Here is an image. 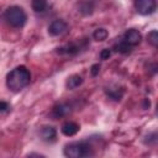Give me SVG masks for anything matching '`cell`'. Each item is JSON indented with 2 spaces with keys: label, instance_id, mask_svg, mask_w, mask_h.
Listing matches in <instances>:
<instances>
[{
  "label": "cell",
  "instance_id": "obj_1",
  "mask_svg": "<svg viewBox=\"0 0 158 158\" xmlns=\"http://www.w3.org/2000/svg\"><path fill=\"white\" fill-rule=\"evenodd\" d=\"M30 80H31L30 70L23 65H19L6 75V86L11 91H20L21 89H23L30 84Z\"/></svg>",
  "mask_w": 158,
  "mask_h": 158
},
{
  "label": "cell",
  "instance_id": "obj_2",
  "mask_svg": "<svg viewBox=\"0 0 158 158\" xmlns=\"http://www.w3.org/2000/svg\"><path fill=\"white\" fill-rule=\"evenodd\" d=\"M63 153L68 158H83L93 156V149L91 146L85 142H72L65 144Z\"/></svg>",
  "mask_w": 158,
  "mask_h": 158
},
{
  "label": "cell",
  "instance_id": "obj_3",
  "mask_svg": "<svg viewBox=\"0 0 158 158\" xmlns=\"http://www.w3.org/2000/svg\"><path fill=\"white\" fill-rule=\"evenodd\" d=\"M4 16H5V20L7 21V23L15 28L22 27L27 20V15H26L25 10L20 6H16V5L7 7Z\"/></svg>",
  "mask_w": 158,
  "mask_h": 158
},
{
  "label": "cell",
  "instance_id": "obj_4",
  "mask_svg": "<svg viewBox=\"0 0 158 158\" xmlns=\"http://www.w3.org/2000/svg\"><path fill=\"white\" fill-rule=\"evenodd\" d=\"M135 7L141 15H151L156 11V0H135Z\"/></svg>",
  "mask_w": 158,
  "mask_h": 158
},
{
  "label": "cell",
  "instance_id": "obj_5",
  "mask_svg": "<svg viewBox=\"0 0 158 158\" xmlns=\"http://www.w3.org/2000/svg\"><path fill=\"white\" fill-rule=\"evenodd\" d=\"M68 30V23L64 20H54L48 26V33L51 36H60Z\"/></svg>",
  "mask_w": 158,
  "mask_h": 158
},
{
  "label": "cell",
  "instance_id": "obj_6",
  "mask_svg": "<svg viewBox=\"0 0 158 158\" xmlns=\"http://www.w3.org/2000/svg\"><path fill=\"white\" fill-rule=\"evenodd\" d=\"M141 40H142V35H141V32H139L138 30H136V28H130V30H127V31L125 32V35H123V41H125L127 44H130L131 47H135V46L139 44Z\"/></svg>",
  "mask_w": 158,
  "mask_h": 158
},
{
  "label": "cell",
  "instance_id": "obj_7",
  "mask_svg": "<svg viewBox=\"0 0 158 158\" xmlns=\"http://www.w3.org/2000/svg\"><path fill=\"white\" fill-rule=\"evenodd\" d=\"M70 111H72V106H70L69 104L62 102V104H58V105H56V106L52 109V112H51V115H52L54 118H59V117L67 116V115H68Z\"/></svg>",
  "mask_w": 158,
  "mask_h": 158
},
{
  "label": "cell",
  "instance_id": "obj_8",
  "mask_svg": "<svg viewBox=\"0 0 158 158\" xmlns=\"http://www.w3.org/2000/svg\"><path fill=\"white\" fill-rule=\"evenodd\" d=\"M40 136L44 142H54L57 137V131L53 126H43L40 131Z\"/></svg>",
  "mask_w": 158,
  "mask_h": 158
},
{
  "label": "cell",
  "instance_id": "obj_9",
  "mask_svg": "<svg viewBox=\"0 0 158 158\" xmlns=\"http://www.w3.org/2000/svg\"><path fill=\"white\" fill-rule=\"evenodd\" d=\"M60 130H62V133H63L64 136H67V137H72V136H74V135L80 130V127H79L78 123L72 122V121H68V122L63 123V126H62Z\"/></svg>",
  "mask_w": 158,
  "mask_h": 158
},
{
  "label": "cell",
  "instance_id": "obj_10",
  "mask_svg": "<svg viewBox=\"0 0 158 158\" xmlns=\"http://www.w3.org/2000/svg\"><path fill=\"white\" fill-rule=\"evenodd\" d=\"M81 84H83V78H81V75H79V74H73V75H70V77L67 79V81H65V86H67L68 89H70V90H73V89L80 86Z\"/></svg>",
  "mask_w": 158,
  "mask_h": 158
},
{
  "label": "cell",
  "instance_id": "obj_11",
  "mask_svg": "<svg viewBox=\"0 0 158 158\" xmlns=\"http://www.w3.org/2000/svg\"><path fill=\"white\" fill-rule=\"evenodd\" d=\"M106 94H107V96H109L110 99L118 101V100H121V98H122V95H123V89H121V88H118V86L107 88Z\"/></svg>",
  "mask_w": 158,
  "mask_h": 158
},
{
  "label": "cell",
  "instance_id": "obj_12",
  "mask_svg": "<svg viewBox=\"0 0 158 158\" xmlns=\"http://www.w3.org/2000/svg\"><path fill=\"white\" fill-rule=\"evenodd\" d=\"M31 6L35 12H43L47 9V0H32Z\"/></svg>",
  "mask_w": 158,
  "mask_h": 158
},
{
  "label": "cell",
  "instance_id": "obj_13",
  "mask_svg": "<svg viewBox=\"0 0 158 158\" xmlns=\"http://www.w3.org/2000/svg\"><path fill=\"white\" fill-rule=\"evenodd\" d=\"M107 36H109V32H107L105 28H102V27L96 28V30L94 31V33H93L94 40H95V41H99V42L105 41V40L107 38Z\"/></svg>",
  "mask_w": 158,
  "mask_h": 158
},
{
  "label": "cell",
  "instance_id": "obj_14",
  "mask_svg": "<svg viewBox=\"0 0 158 158\" xmlns=\"http://www.w3.org/2000/svg\"><path fill=\"white\" fill-rule=\"evenodd\" d=\"M131 48H132V47H131L130 44H127L123 40L115 44V49H116L117 52L122 53V54H127V53H130V52H131Z\"/></svg>",
  "mask_w": 158,
  "mask_h": 158
},
{
  "label": "cell",
  "instance_id": "obj_15",
  "mask_svg": "<svg viewBox=\"0 0 158 158\" xmlns=\"http://www.w3.org/2000/svg\"><path fill=\"white\" fill-rule=\"evenodd\" d=\"M147 41L149 44H152L153 47H157L158 46V32L157 30H152L151 32H148L147 35Z\"/></svg>",
  "mask_w": 158,
  "mask_h": 158
},
{
  "label": "cell",
  "instance_id": "obj_16",
  "mask_svg": "<svg viewBox=\"0 0 158 158\" xmlns=\"http://www.w3.org/2000/svg\"><path fill=\"white\" fill-rule=\"evenodd\" d=\"M79 12L83 15H90L93 12V4L90 2H81L79 5Z\"/></svg>",
  "mask_w": 158,
  "mask_h": 158
},
{
  "label": "cell",
  "instance_id": "obj_17",
  "mask_svg": "<svg viewBox=\"0 0 158 158\" xmlns=\"http://www.w3.org/2000/svg\"><path fill=\"white\" fill-rule=\"evenodd\" d=\"M111 57V49L110 48H104L101 52H100V58L102 59V60H106V59H109Z\"/></svg>",
  "mask_w": 158,
  "mask_h": 158
},
{
  "label": "cell",
  "instance_id": "obj_18",
  "mask_svg": "<svg viewBox=\"0 0 158 158\" xmlns=\"http://www.w3.org/2000/svg\"><path fill=\"white\" fill-rule=\"evenodd\" d=\"M91 75H98L99 74V72H100V65L99 64H94V65H91Z\"/></svg>",
  "mask_w": 158,
  "mask_h": 158
},
{
  "label": "cell",
  "instance_id": "obj_19",
  "mask_svg": "<svg viewBox=\"0 0 158 158\" xmlns=\"http://www.w3.org/2000/svg\"><path fill=\"white\" fill-rule=\"evenodd\" d=\"M9 109V104L5 101H0V111H6Z\"/></svg>",
  "mask_w": 158,
  "mask_h": 158
},
{
  "label": "cell",
  "instance_id": "obj_20",
  "mask_svg": "<svg viewBox=\"0 0 158 158\" xmlns=\"http://www.w3.org/2000/svg\"><path fill=\"white\" fill-rule=\"evenodd\" d=\"M147 106H149V101L146 99V100H144V107H147Z\"/></svg>",
  "mask_w": 158,
  "mask_h": 158
}]
</instances>
